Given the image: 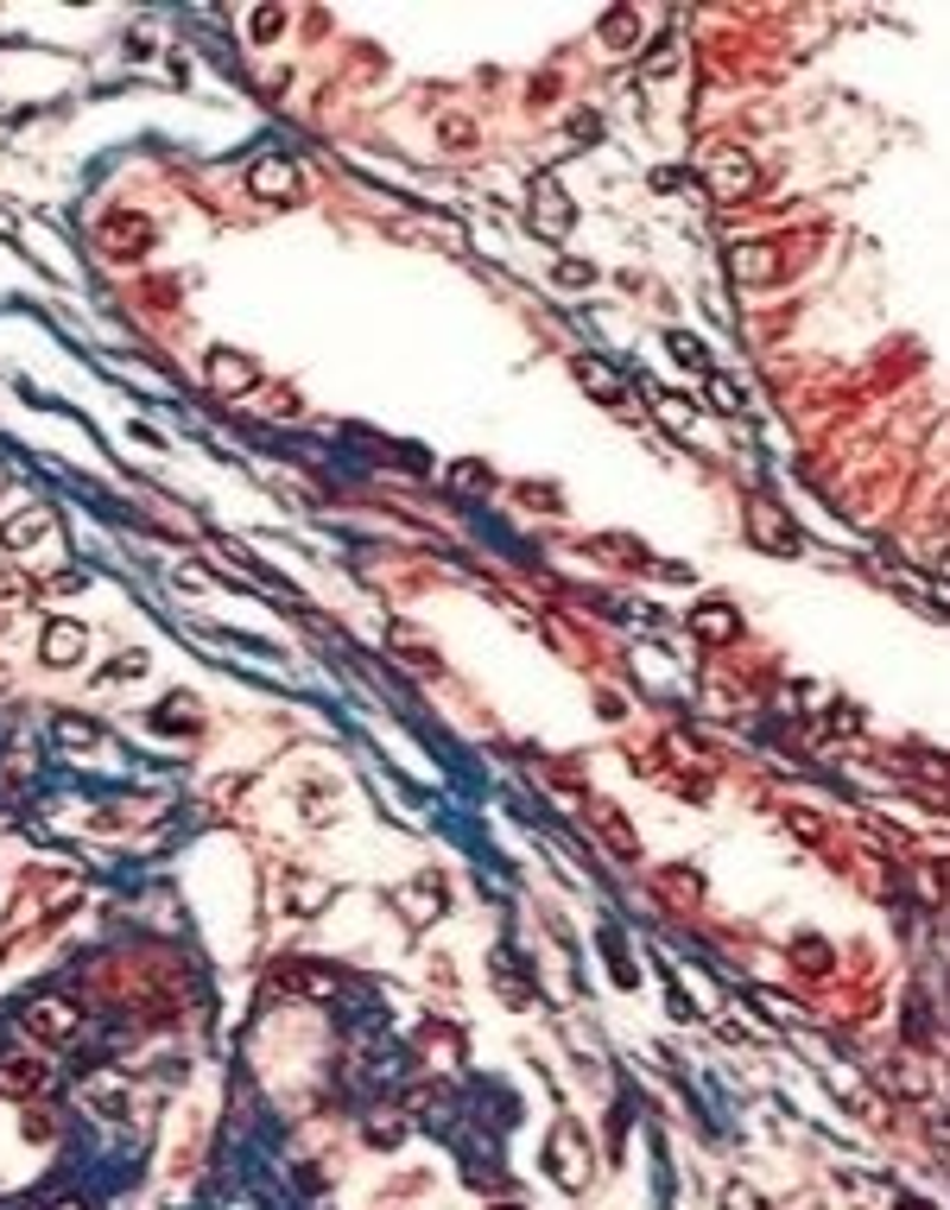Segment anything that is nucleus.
Here are the masks:
<instances>
[{
	"mask_svg": "<svg viewBox=\"0 0 950 1210\" xmlns=\"http://www.w3.org/2000/svg\"><path fill=\"white\" fill-rule=\"evenodd\" d=\"M703 172H710V190H716L723 203H748V197H761V165H754L741 147H710Z\"/></svg>",
	"mask_w": 950,
	"mask_h": 1210,
	"instance_id": "f257e3e1",
	"label": "nucleus"
},
{
	"mask_svg": "<svg viewBox=\"0 0 950 1210\" xmlns=\"http://www.w3.org/2000/svg\"><path fill=\"white\" fill-rule=\"evenodd\" d=\"M748 539L761 551H779V558L799 551V533H792V520L779 514V501H748Z\"/></svg>",
	"mask_w": 950,
	"mask_h": 1210,
	"instance_id": "f03ea898",
	"label": "nucleus"
},
{
	"mask_svg": "<svg viewBox=\"0 0 950 1210\" xmlns=\"http://www.w3.org/2000/svg\"><path fill=\"white\" fill-rule=\"evenodd\" d=\"M571 216H577V210L564 203V190H558V184H551V178L533 184V228H539V235H551V241H558V235H571Z\"/></svg>",
	"mask_w": 950,
	"mask_h": 1210,
	"instance_id": "7ed1b4c3",
	"label": "nucleus"
},
{
	"mask_svg": "<svg viewBox=\"0 0 950 1210\" xmlns=\"http://www.w3.org/2000/svg\"><path fill=\"white\" fill-rule=\"evenodd\" d=\"M248 190L266 197V203H292L298 197V165L292 159H260L254 172H248Z\"/></svg>",
	"mask_w": 950,
	"mask_h": 1210,
	"instance_id": "20e7f679",
	"label": "nucleus"
},
{
	"mask_svg": "<svg viewBox=\"0 0 950 1210\" xmlns=\"http://www.w3.org/2000/svg\"><path fill=\"white\" fill-rule=\"evenodd\" d=\"M589 824L609 837V849L615 856H640V837H634V824L622 818V806H609V799H589Z\"/></svg>",
	"mask_w": 950,
	"mask_h": 1210,
	"instance_id": "39448f33",
	"label": "nucleus"
},
{
	"mask_svg": "<svg viewBox=\"0 0 950 1210\" xmlns=\"http://www.w3.org/2000/svg\"><path fill=\"white\" fill-rule=\"evenodd\" d=\"M729 266H735V279H748V286H767V279H779V254H773L767 241H748V248H735Z\"/></svg>",
	"mask_w": 950,
	"mask_h": 1210,
	"instance_id": "423d86ee",
	"label": "nucleus"
},
{
	"mask_svg": "<svg viewBox=\"0 0 950 1210\" xmlns=\"http://www.w3.org/2000/svg\"><path fill=\"white\" fill-rule=\"evenodd\" d=\"M26 1027L45 1033V1039H71V1033L83 1027V1014L64 1008V1001H33V1008H26Z\"/></svg>",
	"mask_w": 950,
	"mask_h": 1210,
	"instance_id": "0eeeda50",
	"label": "nucleus"
},
{
	"mask_svg": "<svg viewBox=\"0 0 950 1210\" xmlns=\"http://www.w3.org/2000/svg\"><path fill=\"white\" fill-rule=\"evenodd\" d=\"M691 634H703V640H735L741 634V615H735L729 602H703V609H691Z\"/></svg>",
	"mask_w": 950,
	"mask_h": 1210,
	"instance_id": "6e6552de",
	"label": "nucleus"
},
{
	"mask_svg": "<svg viewBox=\"0 0 950 1210\" xmlns=\"http://www.w3.org/2000/svg\"><path fill=\"white\" fill-rule=\"evenodd\" d=\"M210 381H216L222 394H241V387H254V362H248V355H228V349H216V355H210Z\"/></svg>",
	"mask_w": 950,
	"mask_h": 1210,
	"instance_id": "1a4fd4ad",
	"label": "nucleus"
},
{
	"mask_svg": "<svg viewBox=\"0 0 950 1210\" xmlns=\"http://www.w3.org/2000/svg\"><path fill=\"white\" fill-rule=\"evenodd\" d=\"M571 367H577V381H584V387H596V394H602L609 406H622V394H627V387H622V374H615L609 362H596V355H577Z\"/></svg>",
	"mask_w": 950,
	"mask_h": 1210,
	"instance_id": "9d476101",
	"label": "nucleus"
},
{
	"mask_svg": "<svg viewBox=\"0 0 950 1210\" xmlns=\"http://www.w3.org/2000/svg\"><path fill=\"white\" fill-rule=\"evenodd\" d=\"M76 653H83V627L58 622V627H51V634H45V660H51V665H71Z\"/></svg>",
	"mask_w": 950,
	"mask_h": 1210,
	"instance_id": "9b49d317",
	"label": "nucleus"
},
{
	"mask_svg": "<svg viewBox=\"0 0 950 1210\" xmlns=\"http://www.w3.org/2000/svg\"><path fill=\"white\" fill-rule=\"evenodd\" d=\"M45 1077H51L45 1064H0V1084H7V1090H38Z\"/></svg>",
	"mask_w": 950,
	"mask_h": 1210,
	"instance_id": "f8f14e48",
	"label": "nucleus"
},
{
	"mask_svg": "<svg viewBox=\"0 0 950 1210\" xmlns=\"http://www.w3.org/2000/svg\"><path fill=\"white\" fill-rule=\"evenodd\" d=\"M634 26H640V13H627V7H622V13H609V20H602V38H609L615 51H627V38H634Z\"/></svg>",
	"mask_w": 950,
	"mask_h": 1210,
	"instance_id": "ddd939ff",
	"label": "nucleus"
},
{
	"mask_svg": "<svg viewBox=\"0 0 950 1210\" xmlns=\"http://www.w3.org/2000/svg\"><path fill=\"white\" fill-rule=\"evenodd\" d=\"M672 355H678L685 367H697V374H703V349H697L691 336H672Z\"/></svg>",
	"mask_w": 950,
	"mask_h": 1210,
	"instance_id": "4468645a",
	"label": "nucleus"
},
{
	"mask_svg": "<svg viewBox=\"0 0 950 1210\" xmlns=\"http://www.w3.org/2000/svg\"><path fill=\"white\" fill-rule=\"evenodd\" d=\"M13 609H20V584H13V577H0V627L13 622Z\"/></svg>",
	"mask_w": 950,
	"mask_h": 1210,
	"instance_id": "2eb2a0df",
	"label": "nucleus"
},
{
	"mask_svg": "<svg viewBox=\"0 0 950 1210\" xmlns=\"http://www.w3.org/2000/svg\"><path fill=\"white\" fill-rule=\"evenodd\" d=\"M710 406H716V412H735L741 400H735V387H729V381H710Z\"/></svg>",
	"mask_w": 950,
	"mask_h": 1210,
	"instance_id": "dca6fc26",
	"label": "nucleus"
},
{
	"mask_svg": "<svg viewBox=\"0 0 950 1210\" xmlns=\"http://www.w3.org/2000/svg\"><path fill=\"white\" fill-rule=\"evenodd\" d=\"M786 824H792V831H799V837H824V824H817V818H811V811H786Z\"/></svg>",
	"mask_w": 950,
	"mask_h": 1210,
	"instance_id": "f3484780",
	"label": "nucleus"
},
{
	"mask_svg": "<svg viewBox=\"0 0 950 1210\" xmlns=\"http://www.w3.org/2000/svg\"><path fill=\"white\" fill-rule=\"evenodd\" d=\"M279 26H286V13H279V7H266V13H254V33H260V38H273Z\"/></svg>",
	"mask_w": 950,
	"mask_h": 1210,
	"instance_id": "a211bd4d",
	"label": "nucleus"
},
{
	"mask_svg": "<svg viewBox=\"0 0 950 1210\" xmlns=\"http://www.w3.org/2000/svg\"><path fill=\"white\" fill-rule=\"evenodd\" d=\"M457 482H463V488H488V482H495V476H488L482 463H463V470H457Z\"/></svg>",
	"mask_w": 950,
	"mask_h": 1210,
	"instance_id": "6ab92c4d",
	"label": "nucleus"
},
{
	"mask_svg": "<svg viewBox=\"0 0 950 1210\" xmlns=\"http://www.w3.org/2000/svg\"><path fill=\"white\" fill-rule=\"evenodd\" d=\"M501 1210H513V1205H501Z\"/></svg>",
	"mask_w": 950,
	"mask_h": 1210,
	"instance_id": "aec40b11",
	"label": "nucleus"
}]
</instances>
